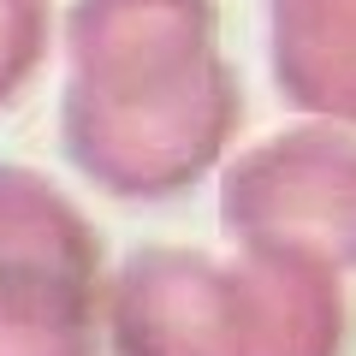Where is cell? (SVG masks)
<instances>
[{
  "label": "cell",
  "instance_id": "obj_1",
  "mask_svg": "<svg viewBox=\"0 0 356 356\" xmlns=\"http://www.w3.org/2000/svg\"><path fill=\"white\" fill-rule=\"evenodd\" d=\"M297 202L315 208L321 226H332L339 250L356 255V143H344V137L273 143V149L250 154L243 172H232V191H226V214L250 232Z\"/></svg>",
  "mask_w": 356,
  "mask_h": 356
},
{
  "label": "cell",
  "instance_id": "obj_2",
  "mask_svg": "<svg viewBox=\"0 0 356 356\" xmlns=\"http://www.w3.org/2000/svg\"><path fill=\"white\" fill-rule=\"evenodd\" d=\"M280 89L303 107L356 119V0H273Z\"/></svg>",
  "mask_w": 356,
  "mask_h": 356
}]
</instances>
